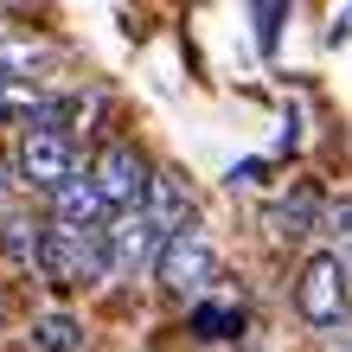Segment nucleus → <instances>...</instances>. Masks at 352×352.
<instances>
[{
	"label": "nucleus",
	"instance_id": "obj_7",
	"mask_svg": "<svg viewBox=\"0 0 352 352\" xmlns=\"http://www.w3.org/2000/svg\"><path fill=\"white\" fill-rule=\"evenodd\" d=\"M52 224H65V231H109L116 212H109V199L96 192V179L77 173V179H65L52 192Z\"/></svg>",
	"mask_w": 352,
	"mask_h": 352
},
{
	"label": "nucleus",
	"instance_id": "obj_13",
	"mask_svg": "<svg viewBox=\"0 0 352 352\" xmlns=\"http://www.w3.org/2000/svg\"><path fill=\"white\" fill-rule=\"evenodd\" d=\"M340 352H352V346H340Z\"/></svg>",
	"mask_w": 352,
	"mask_h": 352
},
{
	"label": "nucleus",
	"instance_id": "obj_2",
	"mask_svg": "<svg viewBox=\"0 0 352 352\" xmlns=\"http://www.w3.org/2000/svg\"><path fill=\"white\" fill-rule=\"evenodd\" d=\"M38 269H45L52 282H65V288L102 282V276H109V231H65V224H52Z\"/></svg>",
	"mask_w": 352,
	"mask_h": 352
},
{
	"label": "nucleus",
	"instance_id": "obj_12",
	"mask_svg": "<svg viewBox=\"0 0 352 352\" xmlns=\"http://www.w3.org/2000/svg\"><path fill=\"white\" fill-rule=\"evenodd\" d=\"M276 19H288V7H256V38H263V52L276 45Z\"/></svg>",
	"mask_w": 352,
	"mask_h": 352
},
{
	"label": "nucleus",
	"instance_id": "obj_8",
	"mask_svg": "<svg viewBox=\"0 0 352 352\" xmlns=\"http://www.w3.org/2000/svg\"><path fill=\"white\" fill-rule=\"evenodd\" d=\"M141 212H154L167 231H179L186 224V179H173V173H154V186H148V205Z\"/></svg>",
	"mask_w": 352,
	"mask_h": 352
},
{
	"label": "nucleus",
	"instance_id": "obj_11",
	"mask_svg": "<svg viewBox=\"0 0 352 352\" xmlns=\"http://www.w3.org/2000/svg\"><path fill=\"white\" fill-rule=\"evenodd\" d=\"M320 224H327V237H333V256L352 269V192H340L333 205H327V218H320Z\"/></svg>",
	"mask_w": 352,
	"mask_h": 352
},
{
	"label": "nucleus",
	"instance_id": "obj_4",
	"mask_svg": "<svg viewBox=\"0 0 352 352\" xmlns=\"http://www.w3.org/2000/svg\"><path fill=\"white\" fill-rule=\"evenodd\" d=\"M167 224H160L154 212H129L109 224V276L129 282V276H148V269H160V250H167Z\"/></svg>",
	"mask_w": 352,
	"mask_h": 352
},
{
	"label": "nucleus",
	"instance_id": "obj_6",
	"mask_svg": "<svg viewBox=\"0 0 352 352\" xmlns=\"http://www.w3.org/2000/svg\"><path fill=\"white\" fill-rule=\"evenodd\" d=\"M160 282L173 288V295H199L205 282H218V250L212 237L199 231V224H179L167 237V250H160Z\"/></svg>",
	"mask_w": 352,
	"mask_h": 352
},
{
	"label": "nucleus",
	"instance_id": "obj_1",
	"mask_svg": "<svg viewBox=\"0 0 352 352\" xmlns=\"http://www.w3.org/2000/svg\"><path fill=\"white\" fill-rule=\"evenodd\" d=\"M295 314L307 327H320V333L346 327V314H352V269L333 250H314L301 263V276H295Z\"/></svg>",
	"mask_w": 352,
	"mask_h": 352
},
{
	"label": "nucleus",
	"instance_id": "obj_10",
	"mask_svg": "<svg viewBox=\"0 0 352 352\" xmlns=\"http://www.w3.org/2000/svg\"><path fill=\"white\" fill-rule=\"evenodd\" d=\"M237 327H243V314H237V307H224V301H199L192 307V333L199 340H231Z\"/></svg>",
	"mask_w": 352,
	"mask_h": 352
},
{
	"label": "nucleus",
	"instance_id": "obj_3",
	"mask_svg": "<svg viewBox=\"0 0 352 352\" xmlns=\"http://www.w3.org/2000/svg\"><path fill=\"white\" fill-rule=\"evenodd\" d=\"M65 179H77V148H71V135L52 129V122H26V135H19V186L58 192Z\"/></svg>",
	"mask_w": 352,
	"mask_h": 352
},
{
	"label": "nucleus",
	"instance_id": "obj_5",
	"mask_svg": "<svg viewBox=\"0 0 352 352\" xmlns=\"http://www.w3.org/2000/svg\"><path fill=\"white\" fill-rule=\"evenodd\" d=\"M90 179H96V192L109 199V212L116 218H129V212H141L148 205V167H141V154L129 148V141H109V148L96 154V167H90Z\"/></svg>",
	"mask_w": 352,
	"mask_h": 352
},
{
	"label": "nucleus",
	"instance_id": "obj_9",
	"mask_svg": "<svg viewBox=\"0 0 352 352\" xmlns=\"http://www.w3.org/2000/svg\"><path fill=\"white\" fill-rule=\"evenodd\" d=\"M32 346L38 352H77V346H84V327H77L71 314H45L32 327Z\"/></svg>",
	"mask_w": 352,
	"mask_h": 352
}]
</instances>
